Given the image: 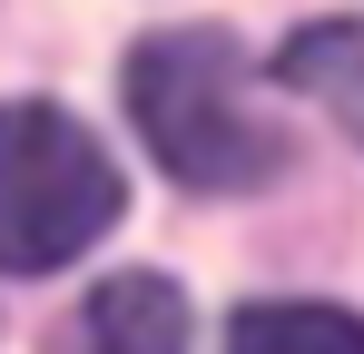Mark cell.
Listing matches in <instances>:
<instances>
[{"instance_id": "cell-1", "label": "cell", "mask_w": 364, "mask_h": 354, "mask_svg": "<svg viewBox=\"0 0 364 354\" xmlns=\"http://www.w3.org/2000/svg\"><path fill=\"white\" fill-rule=\"evenodd\" d=\"M128 118L148 158L207 197L266 187L286 168V128L256 109V59L227 30H148L128 50Z\"/></svg>"}, {"instance_id": "cell-2", "label": "cell", "mask_w": 364, "mask_h": 354, "mask_svg": "<svg viewBox=\"0 0 364 354\" xmlns=\"http://www.w3.org/2000/svg\"><path fill=\"white\" fill-rule=\"evenodd\" d=\"M119 158L50 99H0V276H60L119 227Z\"/></svg>"}, {"instance_id": "cell-3", "label": "cell", "mask_w": 364, "mask_h": 354, "mask_svg": "<svg viewBox=\"0 0 364 354\" xmlns=\"http://www.w3.org/2000/svg\"><path fill=\"white\" fill-rule=\"evenodd\" d=\"M79 354H187V295L168 276H109L79 305Z\"/></svg>"}, {"instance_id": "cell-4", "label": "cell", "mask_w": 364, "mask_h": 354, "mask_svg": "<svg viewBox=\"0 0 364 354\" xmlns=\"http://www.w3.org/2000/svg\"><path fill=\"white\" fill-rule=\"evenodd\" d=\"M276 79H286L296 99H315V109L364 148V20H305L296 40L276 50Z\"/></svg>"}, {"instance_id": "cell-5", "label": "cell", "mask_w": 364, "mask_h": 354, "mask_svg": "<svg viewBox=\"0 0 364 354\" xmlns=\"http://www.w3.org/2000/svg\"><path fill=\"white\" fill-rule=\"evenodd\" d=\"M227 354H364V315L315 305V295H276L227 325Z\"/></svg>"}]
</instances>
